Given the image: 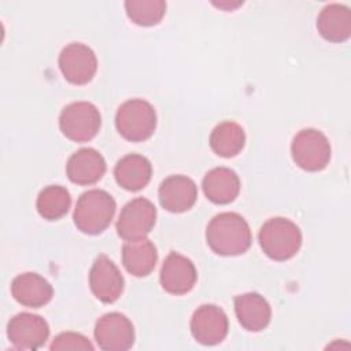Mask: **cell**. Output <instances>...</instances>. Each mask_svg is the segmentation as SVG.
Returning a JSON list of instances; mask_svg holds the SVG:
<instances>
[{"instance_id": "cell-1", "label": "cell", "mask_w": 351, "mask_h": 351, "mask_svg": "<svg viewBox=\"0 0 351 351\" xmlns=\"http://www.w3.org/2000/svg\"><path fill=\"white\" fill-rule=\"evenodd\" d=\"M206 240L217 255L236 256L251 247L252 234L248 222L240 214L221 213L208 222Z\"/></svg>"}, {"instance_id": "cell-2", "label": "cell", "mask_w": 351, "mask_h": 351, "mask_svg": "<svg viewBox=\"0 0 351 351\" xmlns=\"http://www.w3.org/2000/svg\"><path fill=\"white\" fill-rule=\"evenodd\" d=\"M114 197L103 189L84 192L75 204L73 219L78 230L85 234H99L104 232L115 214Z\"/></svg>"}, {"instance_id": "cell-3", "label": "cell", "mask_w": 351, "mask_h": 351, "mask_svg": "<svg viewBox=\"0 0 351 351\" xmlns=\"http://www.w3.org/2000/svg\"><path fill=\"white\" fill-rule=\"evenodd\" d=\"M262 251L273 261H288L298 254L302 247V232L299 226L288 218L276 217L267 219L258 234Z\"/></svg>"}, {"instance_id": "cell-4", "label": "cell", "mask_w": 351, "mask_h": 351, "mask_svg": "<svg viewBox=\"0 0 351 351\" xmlns=\"http://www.w3.org/2000/svg\"><path fill=\"white\" fill-rule=\"evenodd\" d=\"M118 133L128 141L140 143L149 138L156 129V112L151 103L130 99L119 106L115 115Z\"/></svg>"}, {"instance_id": "cell-5", "label": "cell", "mask_w": 351, "mask_h": 351, "mask_svg": "<svg viewBox=\"0 0 351 351\" xmlns=\"http://www.w3.org/2000/svg\"><path fill=\"white\" fill-rule=\"evenodd\" d=\"M101 126V115L97 107L89 101L67 104L59 115V128L64 137L75 143L92 140Z\"/></svg>"}, {"instance_id": "cell-6", "label": "cell", "mask_w": 351, "mask_h": 351, "mask_svg": "<svg viewBox=\"0 0 351 351\" xmlns=\"http://www.w3.org/2000/svg\"><path fill=\"white\" fill-rule=\"evenodd\" d=\"M293 162L306 171H321L330 160L332 148L326 136L313 128L296 133L291 144Z\"/></svg>"}, {"instance_id": "cell-7", "label": "cell", "mask_w": 351, "mask_h": 351, "mask_svg": "<svg viewBox=\"0 0 351 351\" xmlns=\"http://www.w3.org/2000/svg\"><path fill=\"white\" fill-rule=\"evenodd\" d=\"M156 221V208L145 197L128 202L117 221V233L121 239L130 241L147 237Z\"/></svg>"}, {"instance_id": "cell-8", "label": "cell", "mask_w": 351, "mask_h": 351, "mask_svg": "<svg viewBox=\"0 0 351 351\" xmlns=\"http://www.w3.org/2000/svg\"><path fill=\"white\" fill-rule=\"evenodd\" d=\"M59 69L66 81L74 85L90 82L97 70L95 52L82 43L66 45L59 55Z\"/></svg>"}, {"instance_id": "cell-9", "label": "cell", "mask_w": 351, "mask_h": 351, "mask_svg": "<svg viewBox=\"0 0 351 351\" xmlns=\"http://www.w3.org/2000/svg\"><path fill=\"white\" fill-rule=\"evenodd\" d=\"M97 346L106 351H125L134 343V328L132 321L121 313H107L95 325Z\"/></svg>"}, {"instance_id": "cell-10", "label": "cell", "mask_w": 351, "mask_h": 351, "mask_svg": "<svg viewBox=\"0 0 351 351\" xmlns=\"http://www.w3.org/2000/svg\"><path fill=\"white\" fill-rule=\"evenodd\" d=\"M7 336L16 350H37L48 340L49 326L37 314L19 313L10 319Z\"/></svg>"}, {"instance_id": "cell-11", "label": "cell", "mask_w": 351, "mask_h": 351, "mask_svg": "<svg viewBox=\"0 0 351 351\" xmlns=\"http://www.w3.org/2000/svg\"><path fill=\"white\" fill-rule=\"evenodd\" d=\"M229 330L226 313L215 304H202L191 318V332L193 339L204 346L221 343Z\"/></svg>"}, {"instance_id": "cell-12", "label": "cell", "mask_w": 351, "mask_h": 351, "mask_svg": "<svg viewBox=\"0 0 351 351\" xmlns=\"http://www.w3.org/2000/svg\"><path fill=\"white\" fill-rule=\"evenodd\" d=\"M125 280L117 265L104 254L99 255L89 271L92 293L103 303H114L123 292Z\"/></svg>"}, {"instance_id": "cell-13", "label": "cell", "mask_w": 351, "mask_h": 351, "mask_svg": "<svg viewBox=\"0 0 351 351\" xmlns=\"http://www.w3.org/2000/svg\"><path fill=\"white\" fill-rule=\"evenodd\" d=\"M159 280L166 292L185 295L195 287L197 271L189 258L178 252H170L162 265Z\"/></svg>"}, {"instance_id": "cell-14", "label": "cell", "mask_w": 351, "mask_h": 351, "mask_svg": "<svg viewBox=\"0 0 351 351\" xmlns=\"http://www.w3.org/2000/svg\"><path fill=\"white\" fill-rule=\"evenodd\" d=\"M158 196L165 210L178 214L193 207L197 199V186L189 177L176 174L162 181Z\"/></svg>"}, {"instance_id": "cell-15", "label": "cell", "mask_w": 351, "mask_h": 351, "mask_svg": "<svg viewBox=\"0 0 351 351\" xmlns=\"http://www.w3.org/2000/svg\"><path fill=\"white\" fill-rule=\"evenodd\" d=\"M106 160L95 148H81L67 160L66 173L77 185H92L101 180L106 173Z\"/></svg>"}, {"instance_id": "cell-16", "label": "cell", "mask_w": 351, "mask_h": 351, "mask_svg": "<svg viewBox=\"0 0 351 351\" xmlns=\"http://www.w3.org/2000/svg\"><path fill=\"white\" fill-rule=\"evenodd\" d=\"M11 293L19 304L30 308H40L51 302L53 288L40 274L27 271L12 280Z\"/></svg>"}, {"instance_id": "cell-17", "label": "cell", "mask_w": 351, "mask_h": 351, "mask_svg": "<svg viewBox=\"0 0 351 351\" xmlns=\"http://www.w3.org/2000/svg\"><path fill=\"white\" fill-rule=\"evenodd\" d=\"M234 313L239 324L248 332L263 330L271 319L269 302L256 292H247L234 298Z\"/></svg>"}, {"instance_id": "cell-18", "label": "cell", "mask_w": 351, "mask_h": 351, "mask_svg": "<svg viewBox=\"0 0 351 351\" xmlns=\"http://www.w3.org/2000/svg\"><path fill=\"white\" fill-rule=\"evenodd\" d=\"M151 176V162L138 154H129L121 158L114 169V177L118 185L130 192H137L147 186Z\"/></svg>"}, {"instance_id": "cell-19", "label": "cell", "mask_w": 351, "mask_h": 351, "mask_svg": "<svg viewBox=\"0 0 351 351\" xmlns=\"http://www.w3.org/2000/svg\"><path fill=\"white\" fill-rule=\"evenodd\" d=\"M202 186L210 202L214 204H228L240 192V178L229 167H215L204 176Z\"/></svg>"}, {"instance_id": "cell-20", "label": "cell", "mask_w": 351, "mask_h": 351, "mask_svg": "<svg viewBox=\"0 0 351 351\" xmlns=\"http://www.w3.org/2000/svg\"><path fill=\"white\" fill-rule=\"evenodd\" d=\"M318 33L330 43H343L351 34V11L347 5L333 3L325 5L317 18Z\"/></svg>"}, {"instance_id": "cell-21", "label": "cell", "mask_w": 351, "mask_h": 351, "mask_svg": "<svg viewBox=\"0 0 351 351\" xmlns=\"http://www.w3.org/2000/svg\"><path fill=\"white\" fill-rule=\"evenodd\" d=\"M156 247L147 237L126 241L122 247V263L134 277L148 276L156 265Z\"/></svg>"}, {"instance_id": "cell-22", "label": "cell", "mask_w": 351, "mask_h": 351, "mask_svg": "<svg viewBox=\"0 0 351 351\" xmlns=\"http://www.w3.org/2000/svg\"><path fill=\"white\" fill-rule=\"evenodd\" d=\"M245 144L244 129L233 122L225 121L217 125L210 134L211 149L222 158H233L241 152Z\"/></svg>"}, {"instance_id": "cell-23", "label": "cell", "mask_w": 351, "mask_h": 351, "mask_svg": "<svg viewBox=\"0 0 351 351\" xmlns=\"http://www.w3.org/2000/svg\"><path fill=\"white\" fill-rule=\"evenodd\" d=\"M71 197L69 191L60 185H48L37 196L36 207L38 214L48 221L64 217L70 208Z\"/></svg>"}, {"instance_id": "cell-24", "label": "cell", "mask_w": 351, "mask_h": 351, "mask_svg": "<svg viewBox=\"0 0 351 351\" xmlns=\"http://www.w3.org/2000/svg\"><path fill=\"white\" fill-rule=\"evenodd\" d=\"M128 18L138 26H155L166 14L163 0H128L125 1Z\"/></svg>"}, {"instance_id": "cell-25", "label": "cell", "mask_w": 351, "mask_h": 351, "mask_svg": "<svg viewBox=\"0 0 351 351\" xmlns=\"http://www.w3.org/2000/svg\"><path fill=\"white\" fill-rule=\"evenodd\" d=\"M49 348L52 351L60 350H93V344L81 333L63 332L59 333L51 343Z\"/></svg>"}]
</instances>
